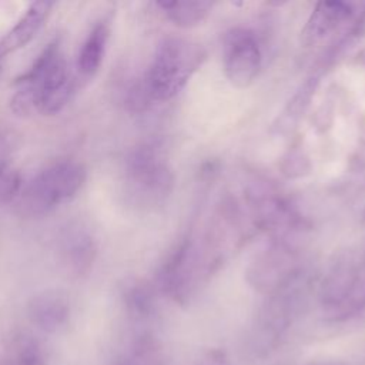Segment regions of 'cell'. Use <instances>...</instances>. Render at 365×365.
<instances>
[{
	"label": "cell",
	"instance_id": "obj_1",
	"mask_svg": "<svg viewBox=\"0 0 365 365\" xmlns=\"http://www.w3.org/2000/svg\"><path fill=\"white\" fill-rule=\"evenodd\" d=\"M19 86L11 98V110L19 115L40 111L56 114L73 93V78L58 40L48 43L33 66L14 81Z\"/></svg>",
	"mask_w": 365,
	"mask_h": 365
},
{
	"label": "cell",
	"instance_id": "obj_2",
	"mask_svg": "<svg viewBox=\"0 0 365 365\" xmlns=\"http://www.w3.org/2000/svg\"><path fill=\"white\" fill-rule=\"evenodd\" d=\"M201 44L177 36L163 38L143 80L151 100L167 101L175 97L205 60Z\"/></svg>",
	"mask_w": 365,
	"mask_h": 365
},
{
	"label": "cell",
	"instance_id": "obj_3",
	"mask_svg": "<svg viewBox=\"0 0 365 365\" xmlns=\"http://www.w3.org/2000/svg\"><path fill=\"white\" fill-rule=\"evenodd\" d=\"M87 171L83 164L64 160L40 171L19 194V210L29 217L50 212L70 201L84 185Z\"/></svg>",
	"mask_w": 365,
	"mask_h": 365
},
{
	"label": "cell",
	"instance_id": "obj_4",
	"mask_svg": "<svg viewBox=\"0 0 365 365\" xmlns=\"http://www.w3.org/2000/svg\"><path fill=\"white\" fill-rule=\"evenodd\" d=\"M321 304L329 321H344L365 308V259H344L327 275Z\"/></svg>",
	"mask_w": 365,
	"mask_h": 365
},
{
	"label": "cell",
	"instance_id": "obj_5",
	"mask_svg": "<svg viewBox=\"0 0 365 365\" xmlns=\"http://www.w3.org/2000/svg\"><path fill=\"white\" fill-rule=\"evenodd\" d=\"M302 295L297 278L271 294L254 328L252 348L257 354L265 355L278 344L299 311Z\"/></svg>",
	"mask_w": 365,
	"mask_h": 365
},
{
	"label": "cell",
	"instance_id": "obj_6",
	"mask_svg": "<svg viewBox=\"0 0 365 365\" xmlns=\"http://www.w3.org/2000/svg\"><path fill=\"white\" fill-rule=\"evenodd\" d=\"M262 54L255 34L245 27H234L224 36L222 66L228 81L237 88L251 86L259 74Z\"/></svg>",
	"mask_w": 365,
	"mask_h": 365
},
{
	"label": "cell",
	"instance_id": "obj_7",
	"mask_svg": "<svg viewBox=\"0 0 365 365\" xmlns=\"http://www.w3.org/2000/svg\"><path fill=\"white\" fill-rule=\"evenodd\" d=\"M125 173L131 191L145 201L163 198L173 185V175L167 164L151 145H141L131 151Z\"/></svg>",
	"mask_w": 365,
	"mask_h": 365
},
{
	"label": "cell",
	"instance_id": "obj_8",
	"mask_svg": "<svg viewBox=\"0 0 365 365\" xmlns=\"http://www.w3.org/2000/svg\"><path fill=\"white\" fill-rule=\"evenodd\" d=\"M295 251L287 240L259 254L248 269V282L259 292L272 294L295 278Z\"/></svg>",
	"mask_w": 365,
	"mask_h": 365
},
{
	"label": "cell",
	"instance_id": "obj_9",
	"mask_svg": "<svg viewBox=\"0 0 365 365\" xmlns=\"http://www.w3.org/2000/svg\"><path fill=\"white\" fill-rule=\"evenodd\" d=\"M354 13L352 3L318 1L301 30V43L305 47L321 43L334 33Z\"/></svg>",
	"mask_w": 365,
	"mask_h": 365
},
{
	"label": "cell",
	"instance_id": "obj_10",
	"mask_svg": "<svg viewBox=\"0 0 365 365\" xmlns=\"http://www.w3.org/2000/svg\"><path fill=\"white\" fill-rule=\"evenodd\" d=\"M29 317L31 322L46 332H57L70 318V304L57 291H43L29 302Z\"/></svg>",
	"mask_w": 365,
	"mask_h": 365
},
{
	"label": "cell",
	"instance_id": "obj_11",
	"mask_svg": "<svg viewBox=\"0 0 365 365\" xmlns=\"http://www.w3.org/2000/svg\"><path fill=\"white\" fill-rule=\"evenodd\" d=\"M51 6V1H34L29 6L26 13L0 41V61L34 38L44 24Z\"/></svg>",
	"mask_w": 365,
	"mask_h": 365
},
{
	"label": "cell",
	"instance_id": "obj_12",
	"mask_svg": "<svg viewBox=\"0 0 365 365\" xmlns=\"http://www.w3.org/2000/svg\"><path fill=\"white\" fill-rule=\"evenodd\" d=\"M60 255L64 267L74 275L86 274L96 257V242L93 237L80 227L68 228L60 242Z\"/></svg>",
	"mask_w": 365,
	"mask_h": 365
},
{
	"label": "cell",
	"instance_id": "obj_13",
	"mask_svg": "<svg viewBox=\"0 0 365 365\" xmlns=\"http://www.w3.org/2000/svg\"><path fill=\"white\" fill-rule=\"evenodd\" d=\"M157 6L180 27H192L207 19L212 3L204 0H160Z\"/></svg>",
	"mask_w": 365,
	"mask_h": 365
},
{
	"label": "cell",
	"instance_id": "obj_14",
	"mask_svg": "<svg viewBox=\"0 0 365 365\" xmlns=\"http://www.w3.org/2000/svg\"><path fill=\"white\" fill-rule=\"evenodd\" d=\"M108 40V27L104 21L97 23L86 37L77 58V67L81 74L91 76L94 74L104 57L106 46Z\"/></svg>",
	"mask_w": 365,
	"mask_h": 365
},
{
	"label": "cell",
	"instance_id": "obj_15",
	"mask_svg": "<svg viewBox=\"0 0 365 365\" xmlns=\"http://www.w3.org/2000/svg\"><path fill=\"white\" fill-rule=\"evenodd\" d=\"M317 86H318V77H314V76L307 78L305 83L301 84L298 91L294 94V97L289 100V103L278 117V123L275 124L278 130L289 128L299 120V117L307 110L311 101V97L315 94Z\"/></svg>",
	"mask_w": 365,
	"mask_h": 365
},
{
	"label": "cell",
	"instance_id": "obj_16",
	"mask_svg": "<svg viewBox=\"0 0 365 365\" xmlns=\"http://www.w3.org/2000/svg\"><path fill=\"white\" fill-rule=\"evenodd\" d=\"M124 302L128 312L135 318H148L154 312V294L143 282H134L124 291Z\"/></svg>",
	"mask_w": 365,
	"mask_h": 365
},
{
	"label": "cell",
	"instance_id": "obj_17",
	"mask_svg": "<svg viewBox=\"0 0 365 365\" xmlns=\"http://www.w3.org/2000/svg\"><path fill=\"white\" fill-rule=\"evenodd\" d=\"M7 365H46L41 346L29 336H20L11 345Z\"/></svg>",
	"mask_w": 365,
	"mask_h": 365
},
{
	"label": "cell",
	"instance_id": "obj_18",
	"mask_svg": "<svg viewBox=\"0 0 365 365\" xmlns=\"http://www.w3.org/2000/svg\"><path fill=\"white\" fill-rule=\"evenodd\" d=\"M21 191V177L19 171L0 164V202H9Z\"/></svg>",
	"mask_w": 365,
	"mask_h": 365
},
{
	"label": "cell",
	"instance_id": "obj_19",
	"mask_svg": "<svg viewBox=\"0 0 365 365\" xmlns=\"http://www.w3.org/2000/svg\"><path fill=\"white\" fill-rule=\"evenodd\" d=\"M195 365H232V364L222 349H208L200 356Z\"/></svg>",
	"mask_w": 365,
	"mask_h": 365
},
{
	"label": "cell",
	"instance_id": "obj_20",
	"mask_svg": "<svg viewBox=\"0 0 365 365\" xmlns=\"http://www.w3.org/2000/svg\"><path fill=\"white\" fill-rule=\"evenodd\" d=\"M304 163H308V161L304 160L302 155L294 154V155H291L289 160H285V164H288V165H284V173H285L288 177L302 175L305 170L308 171V168L304 167Z\"/></svg>",
	"mask_w": 365,
	"mask_h": 365
},
{
	"label": "cell",
	"instance_id": "obj_21",
	"mask_svg": "<svg viewBox=\"0 0 365 365\" xmlns=\"http://www.w3.org/2000/svg\"><path fill=\"white\" fill-rule=\"evenodd\" d=\"M114 365H141V364H140V361L135 359V358H128V356H125V358L117 359V361L114 362Z\"/></svg>",
	"mask_w": 365,
	"mask_h": 365
},
{
	"label": "cell",
	"instance_id": "obj_22",
	"mask_svg": "<svg viewBox=\"0 0 365 365\" xmlns=\"http://www.w3.org/2000/svg\"><path fill=\"white\" fill-rule=\"evenodd\" d=\"M364 217H365V210H364Z\"/></svg>",
	"mask_w": 365,
	"mask_h": 365
}]
</instances>
